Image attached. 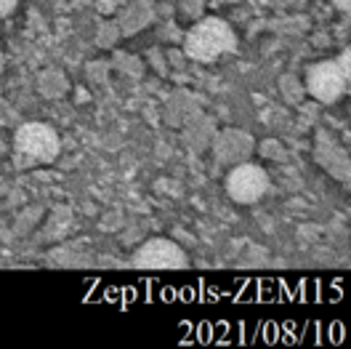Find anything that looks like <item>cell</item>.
I'll use <instances>...</instances> for the list:
<instances>
[{"label": "cell", "mask_w": 351, "mask_h": 349, "mask_svg": "<svg viewBox=\"0 0 351 349\" xmlns=\"http://www.w3.org/2000/svg\"><path fill=\"white\" fill-rule=\"evenodd\" d=\"M16 5H19V0H0V19L8 16V14H14Z\"/></svg>", "instance_id": "obj_20"}, {"label": "cell", "mask_w": 351, "mask_h": 349, "mask_svg": "<svg viewBox=\"0 0 351 349\" xmlns=\"http://www.w3.org/2000/svg\"><path fill=\"white\" fill-rule=\"evenodd\" d=\"M112 65L117 67L123 75H131V78H141L144 75V65L136 59V56H131V54H114V62Z\"/></svg>", "instance_id": "obj_13"}, {"label": "cell", "mask_w": 351, "mask_h": 349, "mask_svg": "<svg viewBox=\"0 0 351 349\" xmlns=\"http://www.w3.org/2000/svg\"><path fill=\"white\" fill-rule=\"evenodd\" d=\"M269 190V174L256 163H237L232 166V171L226 176V192L234 203L250 205L258 203Z\"/></svg>", "instance_id": "obj_4"}, {"label": "cell", "mask_w": 351, "mask_h": 349, "mask_svg": "<svg viewBox=\"0 0 351 349\" xmlns=\"http://www.w3.org/2000/svg\"><path fill=\"white\" fill-rule=\"evenodd\" d=\"M38 91L43 93L45 99H62L69 91V80L62 69H45L38 75Z\"/></svg>", "instance_id": "obj_11"}, {"label": "cell", "mask_w": 351, "mask_h": 349, "mask_svg": "<svg viewBox=\"0 0 351 349\" xmlns=\"http://www.w3.org/2000/svg\"><path fill=\"white\" fill-rule=\"evenodd\" d=\"M3 65H5V59H3V51H0V72H3Z\"/></svg>", "instance_id": "obj_24"}, {"label": "cell", "mask_w": 351, "mask_h": 349, "mask_svg": "<svg viewBox=\"0 0 351 349\" xmlns=\"http://www.w3.org/2000/svg\"><path fill=\"white\" fill-rule=\"evenodd\" d=\"M184 41V56L192 62H216L223 54H232L237 48V35L232 24L219 16H202L186 30Z\"/></svg>", "instance_id": "obj_1"}, {"label": "cell", "mask_w": 351, "mask_h": 349, "mask_svg": "<svg viewBox=\"0 0 351 349\" xmlns=\"http://www.w3.org/2000/svg\"><path fill=\"white\" fill-rule=\"evenodd\" d=\"M16 147V166H38V163H53L62 153L59 133L45 123H22L14 136Z\"/></svg>", "instance_id": "obj_2"}, {"label": "cell", "mask_w": 351, "mask_h": 349, "mask_svg": "<svg viewBox=\"0 0 351 349\" xmlns=\"http://www.w3.org/2000/svg\"><path fill=\"white\" fill-rule=\"evenodd\" d=\"M202 5H205V0H184V14L197 19L199 14H202Z\"/></svg>", "instance_id": "obj_19"}, {"label": "cell", "mask_w": 351, "mask_h": 349, "mask_svg": "<svg viewBox=\"0 0 351 349\" xmlns=\"http://www.w3.org/2000/svg\"><path fill=\"white\" fill-rule=\"evenodd\" d=\"M280 88H282V96H285L290 104H301V99H304V93H306L304 83H301L295 75H282Z\"/></svg>", "instance_id": "obj_12"}, {"label": "cell", "mask_w": 351, "mask_h": 349, "mask_svg": "<svg viewBox=\"0 0 351 349\" xmlns=\"http://www.w3.org/2000/svg\"><path fill=\"white\" fill-rule=\"evenodd\" d=\"M154 22V8L152 0H125L123 8L117 11V30L120 35H136L144 27H149Z\"/></svg>", "instance_id": "obj_8"}, {"label": "cell", "mask_w": 351, "mask_h": 349, "mask_svg": "<svg viewBox=\"0 0 351 349\" xmlns=\"http://www.w3.org/2000/svg\"><path fill=\"white\" fill-rule=\"evenodd\" d=\"M195 115H199L197 102L186 91H176L173 96L168 99V104H165V120L171 126H186Z\"/></svg>", "instance_id": "obj_9"}, {"label": "cell", "mask_w": 351, "mask_h": 349, "mask_svg": "<svg viewBox=\"0 0 351 349\" xmlns=\"http://www.w3.org/2000/svg\"><path fill=\"white\" fill-rule=\"evenodd\" d=\"M88 78H90V83L101 86V83L107 80V65H104V62H93V65H88Z\"/></svg>", "instance_id": "obj_16"}, {"label": "cell", "mask_w": 351, "mask_h": 349, "mask_svg": "<svg viewBox=\"0 0 351 349\" xmlns=\"http://www.w3.org/2000/svg\"><path fill=\"white\" fill-rule=\"evenodd\" d=\"M261 155L263 157H269V160H287V153H285V147L280 144V142H274V139H269V142H263L261 147Z\"/></svg>", "instance_id": "obj_15"}, {"label": "cell", "mask_w": 351, "mask_h": 349, "mask_svg": "<svg viewBox=\"0 0 351 349\" xmlns=\"http://www.w3.org/2000/svg\"><path fill=\"white\" fill-rule=\"evenodd\" d=\"M335 62L341 65V69H343L346 75H351V67H349V62H351V51H349V48H346V51L341 54V59H335Z\"/></svg>", "instance_id": "obj_21"}, {"label": "cell", "mask_w": 351, "mask_h": 349, "mask_svg": "<svg viewBox=\"0 0 351 349\" xmlns=\"http://www.w3.org/2000/svg\"><path fill=\"white\" fill-rule=\"evenodd\" d=\"M123 3L125 0H96V8H99V14H117L120 8H123Z\"/></svg>", "instance_id": "obj_18"}, {"label": "cell", "mask_w": 351, "mask_h": 349, "mask_svg": "<svg viewBox=\"0 0 351 349\" xmlns=\"http://www.w3.org/2000/svg\"><path fill=\"white\" fill-rule=\"evenodd\" d=\"M133 267L138 269H184L189 259L178 243L168 238H152L133 254Z\"/></svg>", "instance_id": "obj_5"}, {"label": "cell", "mask_w": 351, "mask_h": 349, "mask_svg": "<svg viewBox=\"0 0 351 349\" xmlns=\"http://www.w3.org/2000/svg\"><path fill=\"white\" fill-rule=\"evenodd\" d=\"M16 123H19L16 109L11 107V104H5V102L0 99V126H16Z\"/></svg>", "instance_id": "obj_17"}, {"label": "cell", "mask_w": 351, "mask_h": 349, "mask_svg": "<svg viewBox=\"0 0 351 349\" xmlns=\"http://www.w3.org/2000/svg\"><path fill=\"white\" fill-rule=\"evenodd\" d=\"M120 38H123V35H120V30H117L114 22H101L99 30H96V45H99V48H112V45H117Z\"/></svg>", "instance_id": "obj_14"}, {"label": "cell", "mask_w": 351, "mask_h": 349, "mask_svg": "<svg viewBox=\"0 0 351 349\" xmlns=\"http://www.w3.org/2000/svg\"><path fill=\"white\" fill-rule=\"evenodd\" d=\"M332 5L338 8V11H343V14H349L351 8V0H332Z\"/></svg>", "instance_id": "obj_22"}, {"label": "cell", "mask_w": 351, "mask_h": 349, "mask_svg": "<svg viewBox=\"0 0 351 349\" xmlns=\"http://www.w3.org/2000/svg\"><path fill=\"white\" fill-rule=\"evenodd\" d=\"M213 155L223 166H237L245 163L250 155L256 153V139L242 128H223L221 133L213 136Z\"/></svg>", "instance_id": "obj_6"}, {"label": "cell", "mask_w": 351, "mask_h": 349, "mask_svg": "<svg viewBox=\"0 0 351 349\" xmlns=\"http://www.w3.org/2000/svg\"><path fill=\"white\" fill-rule=\"evenodd\" d=\"M349 78L335 59H322L306 69V93H311L319 104H332L349 91Z\"/></svg>", "instance_id": "obj_3"}, {"label": "cell", "mask_w": 351, "mask_h": 349, "mask_svg": "<svg viewBox=\"0 0 351 349\" xmlns=\"http://www.w3.org/2000/svg\"><path fill=\"white\" fill-rule=\"evenodd\" d=\"M213 5H232V3H240V0H210Z\"/></svg>", "instance_id": "obj_23"}, {"label": "cell", "mask_w": 351, "mask_h": 349, "mask_svg": "<svg viewBox=\"0 0 351 349\" xmlns=\"http://www.w3.org/2000/svg\"><path fill=\"white\" fill-rule=\"evenodd\" d=\"M314 157L332 179L349 181V155H346V150H341V144L322 128L317 131V153H314Z\"/></svg>", "instance_id": "obj_7"}, {"label": "cell", "mask_w": 351, "mask_h": 349, "mask_svg": "<svg viewBox=\"0 0 351 349\" xmlns=\"http://www.w3.org/2000/svg\"><path fill=\"white\" fill-rule=\"evenodd\" d=\"M213 123L208 120V117H202V115H195L189 123H186V133H184V142L192 147V150H205L210 142H213Z\"/></svg>", "instance_id": "obj_10"}]
</instances>
